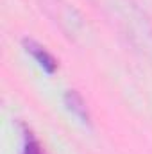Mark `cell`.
Returning a JSON list of instances; mask_svg holds the SVG:
<instances>
[{
  "label": "cell",
  "instance_id": "obj_1",
  "mask_svg": "<svg viewBox=\"0 0 152 154\" xmlns=\"http://www.w3.org/2000/svg\"><path fill=\"white\" fill-rule=\"evenodd\" d=\"M23 47H25V50L36 59V63H38L39 66L47 72V74H54L56 70H57V61L39 45V43H36L34 39H29V38H25L23 41Z\"/></svg>",
  "mask_w": 152,
  "mask_h": 154
},
{
  "label": "cell",
  "instance_id": "obj_2",
  "mask_svg": "<svg viewBox=\"0 0 152 154\" xmlns=\"http://www.w3.org/2000/svg\"><path fill=\"white\" fill-rule=\"evenodd\" d=\"M65 104H66V108L74 113V115L82 122V124H86V125H90V113H88V108H86V102H84V99L77 93L75 90H68L66 93H65Z\"/></svg>",
  "mask_w": 152,
  "mask_h": 154
},
{
  "label": "cell",
  "instance_id": "obj_3",
  "mask_svg": "<svg viewBox=\"0 0 152 154\" xmlns=\"http://www.w3.org/2000/svg\"><path fill=\"white\" fill-rule=\"evenodd\" d=\"M22 154H47L39 140L34 136V133L27 127H23V151Z\"/></svg>",
  "mask_w": 152,
  "mask_h": 154
}]
</instances>
